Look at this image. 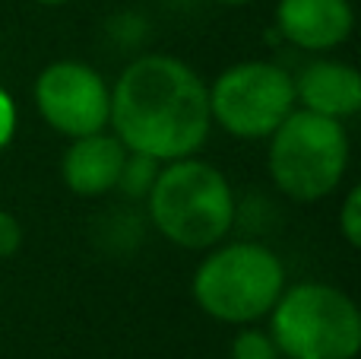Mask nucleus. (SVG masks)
<instances>
[{
	"mask_svg": "<svg viewBox=\"0 0 361 359\" xmlns=\"http://www.w3.org/2000/svg\"><path fill=\"white\" fill-rule=\"evenodd\" d=\"M159 165H162V163H156V159H149V156H140V153L127 150L124 169H121L118 188H114V191H121L124 197H133V201H137V197H143V201H146V194H149L152 182H156V175H159Z\"/></svg>",
	"mask_w": 361,
	"mask_h": 359,
	"instance_id": "obj_11",
	"label": "nucleus"
},
{
	"mask_svg": "<svg viewBox=\"0 0 361 359\" xmlns=\"http://www.w3.org/2000/svg\"><path fill=\"white\" fill-rule=\"evenodd\" d=\"M16 124H19L16 102H13V95L6 93L4 86H0V150H6V146L13 143V137H16Z\"/></svg>",
	"mask_w": 361,
	"mask_h": 359,
	"instance_id": "obj_15",
	"label": "nucleus"
},
{
	"mask_svg": "<svg viewBox=\"0 0 361 359\" xmlns=\"http://www.w3.org/2000/svg\"><path fill=\"white\" fill-rule=\"evenodd\" d=\"M267 318L286 359H355L361 350L355 299L330 283L286 286Z\"/></svg>",
	"mask_w": 361,
	"mask_h": 359,
	"instance_id": "obj_5",
	"label": "nucleus"
},
{
	"mask_svg": "<svg viewBox=\"0 0 361 359\" xmlns=\"http://www.w3.org/2000/svg\"><path fill=\"white\" fill-rule=\"evenodd\" d=\"M35 4H42V6H61V4H67V0H35Z\"/></svg>",
	"mask_w": 361,
	"mask_h": 359,
	"instance_id": "obj_16",
	"label": "nucleus"
},
{
	"mask_svg": "<svg viewBox=\"0 0 361 359\" xmlns=\"http://www.w3.org/2000/svg\"><path fill=\"white\" fill-rule=\"evenodd\" d=\"M23 245V226L13 213L0 210V258H13Z\"/></svg>",
	"mask_w": 361,
	"mask_h": 359,
	"instance_id": "obj_14",
	"label": "nucleus"
},
{
	"mask_svg": "<svg viewBox=\"0 0 361 359\" xmlns=\"http://www.w3.org/2000/svg\"><path fill=\"white\" fill-rule=\"evenodd\" d=\"M295 83L273 61H241L209 86V118L238 140H267L295 112Z\"/></svg>",
	"mask_w": 361,
	"mask_h": 359,
	"instance_id": "obj_6",
	"label": "nucleus"
},
{
	"mask_svg": "<svg viewBox=\"0 0 361 359\" xmlns=\"http://www.w3.org/2000/svg\"><path fill=\"white\" fill-rule=\"evenodd\" d=\"M35 108L51 131L76 140L108 131L111 86L95 67L82 61H54L35 80Z\"/></svg>",
	"mask_w": 361,
	"mask_h": 359,
	"instance_id": "obj_7",
	"label": "nucleus"
},
{
	"mask_svg": "<svg viewBox=\"0 0 361 359\" xmlns=\"http://www.w3.org/2000/svg\"><path fill=\"white\" fill-rule=\"evenodd\" d=\"M219 4H228V6H244V4H250V0H219Z\"/></svg>",
	"mask_w": 361,
	"mask_h": 359,
	"instance_id": "obj_17",
	"label": "nucleus"
},
{
	"mask_svg": "<svg viewBox=\"0 0 361 359\" xmlns=\"http://www.w3.org/2000/svg\"><path fill=\"white\" fill-rule=\"evenodd\" d=\"M127 146L114 134L95 131L70 140L61 159V178L76 197H102L118 188V175L124 169Z\"/></svg>",
	"mask_w": 361,
	"mask_h": 359,
	"instance_id": "obj_9",
	"label": "nucleus"
},
{
	"mask_svg": "<svg viewBox=\"0 0 361 359\" xmlns=\"http://www.w3.org/2000/svg\"><path fill=\"white\" fill-rule=\"evenodd\" d=\"M111 134L156 163L197 156L209 137V86L175 54H140L111 86Z\"/></svg>",
	"mask_w": 361,
	"mask_h": 359,
	"instance_id": "obj_1",
	"label": "nucleus"
},
{
	"mask_svg": "<svg viewBox=\"0 0 361 359\" xmlns=\"http://www.w3.org/2000/svg\"><path fill=\"white\" fill-rule=\"evenodd\" d=\"M146 213L159 235L187 252L219 245L235 226V191L206 159L184 156L159 165L146 194Z\"/></svg>",
	"mask_w": 361,
	"mask_h": 359,
	"instance_id": "obj_2",
	"label": "nucleus"
},
{
	"mask_svg": "<svg viewBox=\"0 0 361 359\" xmlns=\"http://www.w3.org/2000/svg\"><path fill=\"white\" fill-rule=\"evenodd\" d=\"M295 83V105L324 118L345 121L361 108V73L352 64L320 57L301 67Z\"/></svg>",
	"mask_w": 361,
	"mask_h": 359,
	"instance_id": "obj_10",
	"label": "nucleus"
},
{
	"mask_svg": "<svg viewBox=\"0 0 361 359\" xmlns=\"http://www.w3.org/2000/svg\"><path fill=\"white\" fill-rule=\"evenodd\" d=\"M339 233L352 248H361V188L352 184L339 207Z\"/></svg>",
	"mask_w": 361,
	"mask_h": 359,
	"instance_id": "obj_13",
	"label": "nucleus"
},
{
	"mask_svg": "<svg viewBox=\"0 0 361 359\" xmlns=\"http://www.w3.org/2000/svg\"><path fill=\"white\" fill-rule=\"evenodd\" d=\"M279 359H286V356H279Z\"/></svg>",
	"mask_w": 361,
	"mask_h": 359,
	"instance_id": "obj_18",
	"label": "nucleus"
},
{
	"mask_svg": "<svg viewBox=\"0 0 361 359\" xmlns=\"http://www.w3.org/2000/svg\"><path fill=\"white\" fill-rule=\"evenodd\" d=\"M267 140L269 178L288 201H324L343 184L352 156L343 121L295 108Z\"/></svg>",
	"mask_w": 361,
	"mask_h": 359,
	"instance_id": "obj_4",
	"label": "nucleus"
},
{
	"mask_svg": "<svg viewBox=\"0 0 361 359\" xmlns=\"http://www.w3.org/2000/svg\"><path fill=\"white\" fill-rule=\"evenodd\" d=\"M355 29L352 0H279L276 32L282 42L301 51H333L349 42Z\"/></svg>",
	"mask_w": 361,
	"mask_h": 359,
	"instance_id": "obj_8",
	"label": "nucleus"
},
{
	"mask_svg": "<svg viewBox=\"0 0 361 359\" xmlns=\"http://www.w3.org/2000/svg\"><path fill=\"white\" fill-rule=\"evenodd\" d=\"M190 280L200 312L222 324H257L286 290V267L260 242H228L206 248Z\"/></svg>",
	"mask_w": 361,
	"mask_h": 359,
	"instance_id": "obj_3",
	"label": "nucleus"
},
{
	"mask_svg": "<svg viewBox=\"0 0 361 359\" xmlns=\"http://www.w3.org/2000/svg\"><path fill=\"white\" fill-rule=\"evenodd\" d=\"M279 347L269 337V331H260L254 324H241V331L231 341V359H279Z\"/></svg>",
	"mask_w": 361,
	"mask_h": 359,
	"instance_id": "obj_12",
	"label": "nucleus"
}]
</instances>
